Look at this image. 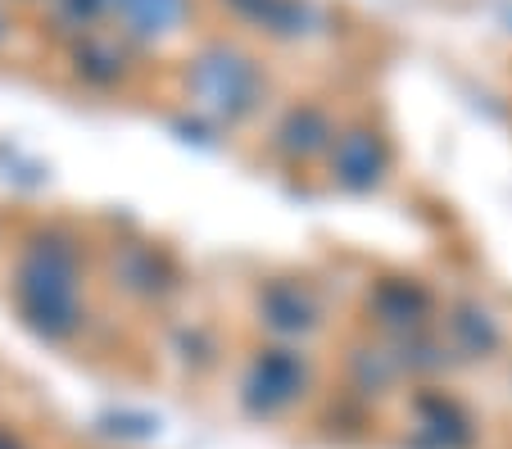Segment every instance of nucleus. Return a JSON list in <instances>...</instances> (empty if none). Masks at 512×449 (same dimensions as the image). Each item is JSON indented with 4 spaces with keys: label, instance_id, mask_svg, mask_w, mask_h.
Here are the masks:
<instances>
[{
    "label": "nucleus",
    "instance_id": "obj_1",
    "mask_svg": "<svg viewBox=\"0 0 512 449\" xmlns=\"http://www.w3.org/2000/svg\"><path fill=\"white\" fill-rule=\"evenodd\" d=\"M78 264L73 250L55 236H41L23 250L19 273H14V300L23 318L46 336H68L78 327Z\"/></svg>",
    "mask_w": 512,
    "mask_h": 449
},
{
    "label": "nucleus",
    "instance_id": "obj_2",
    "mask_svg": "<svg viewBox=\"0 0 512 449\" xmlns=\"http://www.w3.org/2000/svg\"><path fill=\"white\" fill-rule=\"evenodd\" d=\"M250 87H254V73H250V64L236 55H209V59H200V69H195V91H200L209 105L241 109Z\"/></svg>",
    "mask_w": 512,
    "mask_h": 449
},
{
    "label": "nucleus",
    "instance_id": "obj_3",
    "mask_svg": "<svg viewBox=\"0 0 512 449\" xmlns=\"http://www.w3.org/2000/svg\"><path fill=\"white\" fill-rule=\"evenodd\" d=\"M336 168H340V177H345L349 186L377 182V173H381L377 141H372L368 132H354V137H345V141H340V150H336Z\"/></svg>",
    "mask_w": 512,
    "mask_h": 449
},
{
    "label": "nucleus",
    "instance_id": "obj_4",
    "mask_svg": "<svg viewBox=\"0 0 512 449\" xmlns=\"http://www.w3.org/2000/svg\"><path fill=\"white\" fill-rule=\"evenodd\" d=\"M109 5H118L123 10V19L132 23L136 32H164L177 23V14H182V0H109Z\"/></svg>",
    "mask_w": 512,
    "mask_h": 449
},
{
    "label": "nucleus",
    "instance_id": "obj_5",
    "mask_svg": "<svg viewBox=\"0 0 512 449\" xmlns=\"http://www.w3.org/2000/svg\"><path fill=\"white\" fill-rule=\"evenodd\" d=\"M281 137H286L290 150H313V146H322L327 127H322V118L313 109H304V114H290V123L281 127Z\"/></svg>",
    "mask_w": 512,
    "mask_h": 449
}]
</instances>
